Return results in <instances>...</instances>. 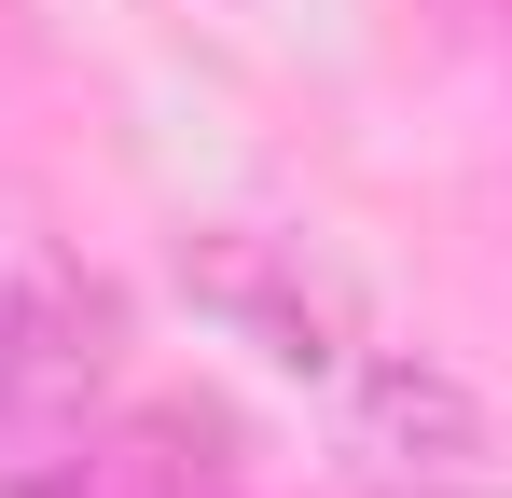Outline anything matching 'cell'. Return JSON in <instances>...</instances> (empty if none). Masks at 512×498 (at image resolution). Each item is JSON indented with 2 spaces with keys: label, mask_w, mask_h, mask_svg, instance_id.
Returning <instances> with one entry per match:
<instances>
[{
  "label": "cell",
  "mask_w": 512,
  "mask_h": 498,
  "mask_svg": "<svg viewBox=\"0 0 512 498\" xmlns=\"http://www.w3.org/2000/svg\"><path fill=\"white\" fill-rule=\"evenodd\" d=\"M333 388H346V457H360L388 498H512L499 415L471 402L443 360L388 346V360H346Z\"/></svg>",
  "instance_id": "1"
},
{
  "label": "cell",
  "mask_w": 512,
  "mask_h": 498,
  "mask_svg": "<svg viewBox=\"0 0 512 498\" xmlns=\"http://www.w3.org/2000/svg\"><path fill=\"white\" fill-rule=\"evenodd\" d=\"M180 291H194L222 332H250L277 374H346V360H360L346 291H333L291 236H194V249H180Z\"/></svg>",
  "instance_id": "2"
}]
</instances>
